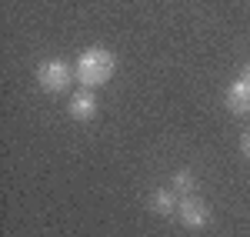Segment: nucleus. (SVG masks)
<instances>
[{"instance_id":"nucleus-7","label":"nucleus","mask_w":250,"mask_h":237,"mask_svg":"<svg viewBox=\"0 0 250 237\" xmlns=\"http://www.w3.org/2000/svg\"><path fill=\"white\" fill-rule=\"evenodd\" d=\"M170 191L177 194V197H190L193 194V174L190 171H177L170 180Z\"/></svg>"},{"instance_id":"nucleus-1","label":"nucleus","mask_w":250,"mask_h":237,"mask_svg":"<svg viewBox=\"0 0 250 237\" xmlns=\"http://www.w3.org/2000/svg\"><path fill=\"white\" fill-rule=\"evenodd\" d=\"M117 70V60L110 50H104V47H90V50H83L77 60V77L83 87H100V84H107V80L114 77Z\"/></svg>"},{"instance_id":"nucleus-3","label":"nucleus","mask_w":250,"mask_h":237,"mask_svg":"<svg viewBox=\"0 0 250 237\" xmlns=\"http://www.w3.org/2000/svg\"><path fill=\"white\" fill-rule=\"evenodd\" d=\"M177 217H180L184 227H204V224L210 220V211H207L204 200H197L190 194V197H180V204H177Z\"/></svg>"},{"instance_id":"nucleus-9","label":"nucleus","mask_w":250,"mask_h":237,"mask_svg":"<svg viewBox=\"0 0 250 237\" xmlns=\"http://www.w3.org/2000/svg\"><path fill=\"white\" fill-rule=\"evenodd\" d=\"M244 80H247V84H250V64H247V67H244Z\"/></svg>"},{"instance_id":"nucleus-5","label":"nucleus","mask_w":250,"mask_h":237,"mask_svg":"<svg viewBox=\"0 0 250 237\" xmlns=\"http://www.w3.org/2000/svg\"><path fill=\"white\" fill-rule=\"evenodd\" d=\"M227 107H230L233 114H247L250 110V84L244 77L230 84V90H227Z\"/></svg>"},{"instance_id":"nucleus-8","label":"nucleus","mask_w":250,"mask_h":237,"mask_svg":"<svg viewBox=\"0 0 250 237\" xmlns=\"http://www.w3.org/2000/svg\"><path fill=\"white\" fill-rule=\"evenodd\" d=\"M240 147H244V157H250V130L240 137Z\"/></svg>"},{"instance_id":"nucleus-6","label":"nucleus","mask_w":250,"mask_h":237,"mask_svg":"<svg viewBox=\"0 0 250 237\" xmlns=\"http://www.w3.org/2000/svg\"><path fill=\"white\" fill-rule=\"evenodd\" d=\"M177 204H180V197L173 191H154L150 194V207L157 214H177Z\"/></svg>"},{"instance_id":"nucleus-4","label":"nucleus","mask_w":250,"mask_h":237,"mask_svg":"<svg viewBox=\"0 0 250 237\" xmlns=\"http://www.w3.org/2000/svg\"><path fill=\"white\" fill-rule=\"evenodd\" d=\"M67 114L74 120H90L97 114V100L90 90H80V94H74L70 97V104H67Z\"/></svg>"},{"instance_id":"nucleus-2","label":"nucleus","mask_w":250,"mask_h":237,"mask_svg":"<svg viewBox=\"0 0 250 237\" xmlns=\"http://www.w3.org/2000/svg\"><path fill=\"white\" fill-rule=\"evenodd\" d=\"M70 67L63 64V60H43L37 67V80L43 90H50V94H57V90H67L70 87Z\"/></svg>"}]
</instances>
